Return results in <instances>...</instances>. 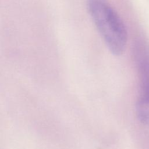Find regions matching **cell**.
<instances>
[{
	"instance_id": "1",
	"label": "cell",
	"mask_w": 149,
	"mask_h": 149,
	"mask_svg": "<svg viewBox=\"0 0 149 149\" xmlns=\"http://www.w3.org/2000/svg\"><path fill=\"white\" fill-rule=\"evenodd\" d=\"M90 16L109 51L120 55L127 41L126 27L119 14L107 0H87Z\"/></svg>"
},
{
	"instance_id": "2",
	"label": "cell",
	"mask_w": 149,
	"mask_h": 149,
	"mask_svg": "<svg viewBox=\"0 0 149 149\" xmlns=\"http://www.w3.org/2000/svg\"><path fill=\"white\" fill-rule=\"evenodd\" d=\"M134 58L141 88L139 99L149 103V47L143 41L137 42Z\"/></svg>"
},
{
	"instance_id": "3",
	"label": "cell",
	"mask_w": 149,
	"mask_h": 149,
	"mask_svg": "<svg viewBox=\"0 0 149 149\" xmlns=\"http://www.w3.org/2000/svg\"><path fill=\"white\" fill-rule=\"evenodd\" d=\"M136 111L139 120L144 124H149V103L139 99L136 105Z\"/></svg>"
}]
</instances>
